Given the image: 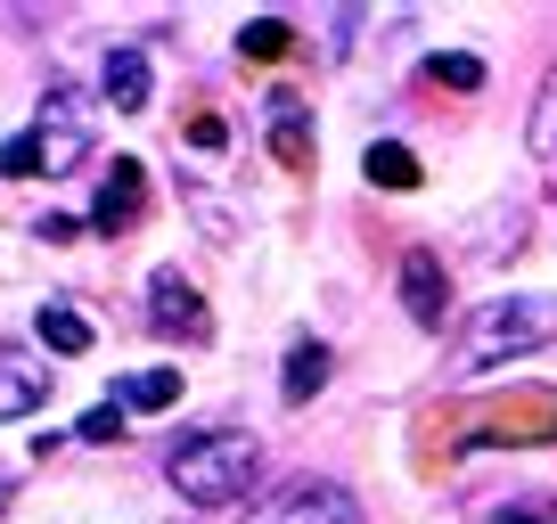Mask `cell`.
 <instances>
[{
  "mask_svg": "<svg viewBox=\"0 0 557 524\" xmlns=\"http://www.w3.org/2000/svg\"><path fill=\"white\" fill-rule=\"evenodd\" d=\"M262 123H271V148H278V164H304L312 157V140H304V99L296 90H271V99H262Z\"/></svg>",
  "mask_w": 557,
  "mask_h": 524,
  "instance_id": "obj_10",
  "label": "cell"
},
{
  "mask_svg": "<svg viewBox=\"0 0 557 524\" xmlns=\"http://www.w3.org/2000/svg\"><path fill=\"white\" fill-rule=\"evenodd\" d=\"M426 74H435V83H451V90H475V83H484V58H468V50H443Z\"/></svg>",
  "mask_w": 557,
  "mask_h": 524,
  "instance_id": "obj_18",
  "label": "cell"
},
{
  "mask_svg": "<svg viewBox=\"0 0 557 524\" xmlns=\"http://www.w3.org/2000/svg\"><path fill=\"white\" fill-rule=\"evenodd\" d=\"M238 50L246 58H287V50H296V25H287V17H255L238 34Z\"/></svg>",
  "mask_w": 557,
  "mask_h": 524,
  "instance_id": "obj_16",
  "label": "cell"
},
{
  "mask_svg": "<svg viewBox=\"0 0 557 524\" xmlns=\"http://www.w3.org/2000/svg\"><path fill=\"white\" fill-rule=\"evenodd\" d=\"M41 394H50V369L25 345H0V419H34Z\"/></svg>",
  "mask_w": 557,
  "mask_h": 524,
  "instance_id": "obj_7",
  "label": "cell"
},
{
  "mask_svg": "<svg viewBox=\"0 0 557 524\" xmlns=\"http://www.w3.org/2000/svg\"><path fill=\"white\" fill-rule=\"evenodd\" d=\"M361 173L377 180V189H418V180H426V173H418V157H410L401 140H369V148H361Z\"/></svg>",
  "mask_w": 557,
  "mask_h": 524,
  "instance_id": "obj_12",
  "label": "cell"
},
{
  "mask_svg": "<svg viewBox=\"0 0 557 524\" xmlns=\"http://www.w3.org/2000/svg\"><path fill=\"white\" fill-rule=\"evenodd\" d=\"M34 328H41V345H50V352H90V320L74 312V303H41Z\"/></svg>",
  "mask_w": 557,
  "mask_h": 524,
  "instance_id": "obj_15",
  "label": "cell"
},
{
  "mask_svg": "<svg viewBox=\"0 0 557 524\" xmlns=\"http://www.w3.org/2000/svg\"><path fill=\"white\" fill-rule=\"evenodd\" d=\"M83 442H107V435H123V402H99V410H83V426H74Z\"/></svg>",
  "mask_w": 557,
  "mask_h": 524,
  "instance_id": "obj_19",
  "label": "cell"
},
{
  "mask_svg": "<svg viewBox=\"0 0 557 524\" xmlns=\"http://www.w3.org/2000/svg\"><path fill=\"white\" fill-rule=\"evenodd\" d=\"M401 312H410L418 328H443V312H451V271H443L426 246L401 254Z\"/></svg>",
  "mask_w": 557,
  "mask_h": 524,
  "instance_id": "obj_6",
  "label": "cell"
},
{
  "mask_svg": "<svg viewBox=\"0 0 557 524\" xmlns=\"http://www.w3.org/2000/svg\"><path fill=\"white\" fill-rule=\"evenodd\" d=\"M255 475H262V442L246 435V426H206V435H189V442H173V451H164V484H173L189 508H230V500H246V491H255Z\"/></svg>",
  "mask_w": 557,
  "mask_h": 524,
  "instance_id": "obj_1",
  "label": "cell"
},
{
  "mask_svg": "<svg viewBox=\"0 0 557 524\" xmlns=\"http://www.w3.org/2000/svg\"><path fill=\"white\" fill-rule=\"evenodd\" d=\"M148 320H157V336H173V345H206L213 336L206 296H197L181 271H157V279H148Z\"/></svg>",
  "mask_w": 557,
  "mask_h": 524,
  "instance_id": "obj_5",
  "label": "cell"
},
{
  "mask_svg": "<svg viewBox=\"0 0 557 524\" xmlns=\"http://www.w3.org/2000/svg\"><path fill=\"white\" fill-rule=\"evenodd\" d=\"M246 524H361V500L336 475H287L278 491L246 508Z\"/></svg>",
  "mask_w": 557,
  "mask_h": 524,
  "instance_id": "obj_3",
  "label": "cell"
},
{
  "mask_svg": "<svg viewBox=\"0 0 557 524\" xmlns=\"http://www.w3.org/2000/svg\"><path fill=\"white\" fill-rule=\"evenodd\" d=\"M115 394H123V410H173L181 402V369H139V377H123Z\"/></svg>",
  "mask_w": 557,
  "mask_h": 524,
  "instance_id": "obj_14",
  "label": "cell"
},
{
  "mask_svg": "<svg viewBox=\"0 0 557 524\" xmlns=\"http://www.w3.org/2000/svg\"><path fill=\"white\" fill-rule=\"evenodd\" d=\"M34 140H41V173H50V180L90 157V99H83V83H50V90H41Z\"/></svg>",
  "mask_w": 557,
  "mask_h": 524,
  "instance_id": "obj_4",
  "label": "cell"
},
{
  "mask_svg": "<svg viewBox=\"0 0 557 524\" xmlns=\"http://www.w3.org/2000/svg\"><path fill=\"white\" fill-rule=\"evenodd\" d=\"M148 58L139 50H107V66H99V99L115 107V115H139V107H148Z\"/></svg>",
  "mask_w": 557,
  "mask_h": 524,
  "instance_id": "obj_9",
  "label": "cell"
},
{
  "mask_svg": "<svg viewBox=\"0 0 557 524\" xmlns=\"http://www.w3.org/2000/svg\"><path fill=\"white\" fill-rule=\"evenodd\" d=\"M492 524H557V516H549V508H500Z\"/></svg>",
  "mask_w": 557,
  "mask_h": 524,
  "instance_id": "obj_20",
  "label": "cell"
},
{
  "mask_svg": "<svg viewBox=\"0 0 557 524\" xmlns=\"http://www.w3.org/2000/svg\"><path fill=\"white\" fill-rule=\"evenodd\" d=\"M524 148H533V164H557V66L541 74V99L524 115Z\"/></svg>",
  "mask_w": 557,
  "mask_h": 524,
  "instance_id": "obj_13",
  "label": "cell"
},
{
  "mask_svg": "<svg viewBox=\"0 0 557 524\" xmlns=\"http://www.w3.org/2000/svg\"><path fill=\"white\" fill-rule=\"evenodd\" d=\"M139 189H148V173H139L132 157H115V173H107V189H99V205H90V229H132L139 222Z\"/></svg>",
  "mask_w": 557,
  "mask_h": 524,
  "instance_id": "obj_8",
  "label": "cell"
},
{
  "mask_svg": "<svg viewBox=\"0 0 557 524\" xmlns=\"http://www.w3.org/2000/svg\"><path fill=\"white\" fill-rule=\"evenodd\" d=\"M0 173H9V180H34V173H41V140H34V132L0 140Z\"/></svg>",
  "mask_w": 557,
  "mask_h": 524,
  "instance_id": "obj_17",
  "label": "cell"
},
{
  "mask_svg": "<svg viewBox=\"0 0 557 524\" xmlns=\"http://www.w3.org/2000/svg\"><path fill=\"white\" fill-rule=\"evenodd\" d=\"M557 345V296H492L475 303V320L459 328V352L451 369L459 377H484V369H508L524 361V352Z\"/></svg>",
  "mask_w": 557,
  "mask_h": 524,
  "instance_id": "obj_2",
  "label": "cell"
},
{
  "mask_svg": "<svg viewBox=\"0 0 557 524\" xmlns=\"http://www.w3.org/2000/svg\"><path fill=\"white\" fill-rule=\"evenodd\" d=\"M320 385H329V345H320V336H296V345H287V369H278V394H287V402H312Z\"/></svg>",
  "mask_w": 557,
  "mask_h": 524,
  "instance_id": "obj_11",
  "label": "cell"
}]
</instances>
